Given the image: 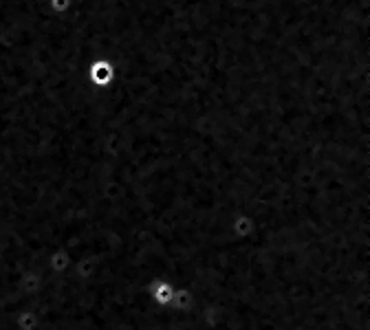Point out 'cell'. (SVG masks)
Returning a JSON list of instances; mask_svg holds the SVG:
<instances>
[{
	"label": "cell",
	"instance_id": "obj_1",
	"mask_svg": "<svg viewBox=\"0 0 370 330\" xmlns=\"http://www.w3.org/2000/svg\"><path fill=\"white\" fill-rule=\"evenodd\" d=\"M89 82L95 88H108L115 82V64L108 60H95L89 69Z\"/></svg>",
	"mask_w": 370,
	"mask_h": 330
},
{
	"label": "cell",
	"instance_id": "obj_2",
	"mask_svg": "<svg viewBox=\"0 0 370 330\" xmlns=\"http://www.w3.org/2000/svg\"><path fill=\"white\" fill-rule=\"evenodd\" d=\"M174 291H177V286L168 280H155L150 284V300L155 302L157 306H172V300H174Z\"/></svg>",
	"mask_w": 370,
	"mask_h": 330
},
{
	"label": "cell",
	"instance_id": "obj_3",
	"mask_svg": "<svg viewBox=\"0 0 370 330\" xmlns=\"http://www.w3.org/2000/svg\"><path fill=\"white\" fill-rule=\"evenodd\" d=\"M168 330H179V328H168Z\"/></svg>",
	"mask_w": 370,
	"mask_h": 330
}]
</instances>
